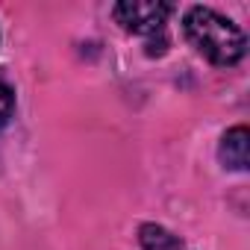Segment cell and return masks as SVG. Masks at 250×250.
<instances>
[{
	"label": "cell",
	"mask_w": 250,
	"mask_h": 250,
	"mask_svg": "<svg viewBox=\"0 0 250 250\" xmlns=\"http://www.w3.org/2000/svg\"><path fill=\"white\" fill-rule=\"evenodd\" d=\"M15 115V88L0 80V127H6Z\"/></svg>",
	"instance_id": "obj_5"
},
{
	"label": "cell",
	"mask_w": 250,
	"mask_h": 250,
	"mask_svg": "<svg viewBox=\"0 0 250 250\" xmlns=\"http://www.w3.org/2000/svg\"><path fill=\"white\" fill-rule=\"evenodd\" d=\"M139 244L142 250H183V238L156 221L139 224Z\"/></svg>",
	"instance_id": "obj_4"
},
{
	"label": "cell",
	"mask_w": 250,
	"mask_h": 250,
	"mask_svg": "<svg viewBox=\"0 0 250 250\" xmlns=\"http://www.w3.org/2000/svg\"><path fill=\"white\" fill-rule=\"evenodd\" d=\"M174 15V3L165 0H121L112 6L115 24L130 33L145 39L147 56H165L168 53V18Z\"/></svg>",
	"instance_id": "obj_2"
},
{
	"label": "cell",
	"mask_w": 250,
	"mask_h": 250,
	"mask_svg": "<svg viewBox=\"0 0 250 250\" xmlns=\"http://www.w3.org/2000/svg\"><path fill=\"white\" fill-rule=\"evenodd\" d=\"M183 36L215 68H235L247 53L244 30L212 6H188L183 12Z\"/></svg>",
	"instance_id": "obj_1"
},
{
	"label": "cell",
	"mask_w": 250,
	"mask_h": 250,
	"mask_svg": "<svg viewBox=\"0 0 250 250\" xmlns=\"http://www.w3.org/2000/svg\"><path fill=\"white\" fill-rule=\"evenodd\" d=\"M218 162L227 171H247L250 165V130L244 124L229 127L218 142Z\"/></svg>",
	"instance_id": "obj_3"
}]
</instances>
